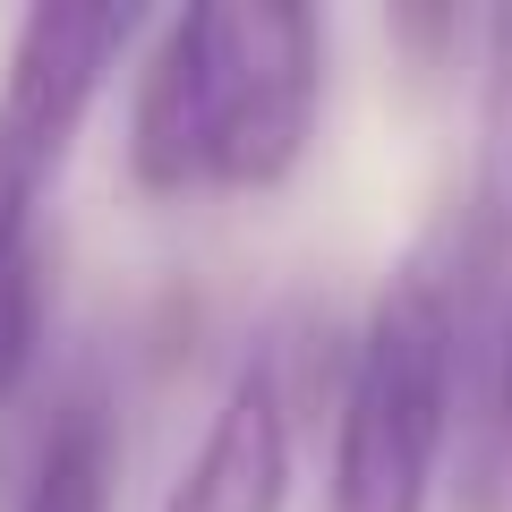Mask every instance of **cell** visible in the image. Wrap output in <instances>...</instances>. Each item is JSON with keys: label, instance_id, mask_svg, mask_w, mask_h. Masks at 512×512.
Wrapping results in <instances>:
<instances>
[{"label": "cell", "instance_id": "cell-1", "mask_svg": "<svg viewBox=\"0 0 512 512\" xmlns=\"http://www.w3.org/2000/svg\"><path fill=\"white\" fill-rule=\"evenodd\" d=\"M325 111V18L299 0L171 9L128 94V171L146 197L282 188Z\"/></svg>", "mask_w": 512, "mask_h": 512}, {"label": "cell", "instance_id": "cell-2", "mask_svg": "<svg viewBox=\"0 0 512 512\" xmlns=\"http://www.w3.org/2000/svg\"><path fill=\"white\" fill-rule=\"evenodd\" d=\"M487 333V299L461 291L436 248L402 256L376 291L342 359L325 512H427L444 478V444L470 402V350Z\"/></svg>", "mask_w": 512, "mask_h": 512}, {"label": "cell", "instance_id": "cell-3", "mask_svg": "<svg viewBox=\"0 0 512 512\" xmlns=\"http://www.w3.org/2000/svg\"><path fill=\"white\" fill-rule=\"evenodd\" d=\"M137 9H26L0 69V402H18L43 359V197L69 171L86 111L103 103Z\"/></svg>", "mask_w": 512, "mask_h": 512}, {"label": "cell", "instance_id": "cell-4", "mask_svg": "<svg viewBox=\"0 0 512 512\" xmlns=\"http://www.w3.org/2000/svg\"><path fill=\"white\" fill-rule=\"evenodd\" d=\"M308 325H282L231 367L197 453L180 461L163 512H282L299 470V402H308Z\"/></svg>", "mask_w": 512, "mask_h": 512}, {"label": "cell", "instance_id": "cell-5", "mask_svg": "<svg viewBox=\"0 0 512 512\" xmlns=\"http://www.w3.org/2000/svg\"><path fill=\"white\" fill-rule=\"evenodd\" d=\"M111 478H120V410L103 376H69L35 427L18 512H111Z\"/></svg>", "mask_w": 512, "mask_h": 512}, {"label": "cell", "instance_id": "cell-6", "mask_svg": "<svg viewBox=\"0 0 512 512\" xmlns=\"http://www.w3.org/2000/svg\"><path fill=\"white\" fill-rule=\"evenodd\" d=\"M487 35V111H478V171H470V205L444 222L436 239H453L478 274L512 265V9L478 18Z\"/></svg>", "mask_w": 512, "mask_h": 512}, {"label": "cell", "instance_id": "cell-7", "mask_svg": "<svg viewBox=\"0 0 512 512\" xmlns=\"http://www.w3.org/2000/svg\"><path fill=\"white\" fill-rule=\"evenodd\" d=\"M487 444H495V470L512 487V308L495 325V359H487Z\"/></svg>", "mask_w": 512, "mask_h": 512}]
</instances>
